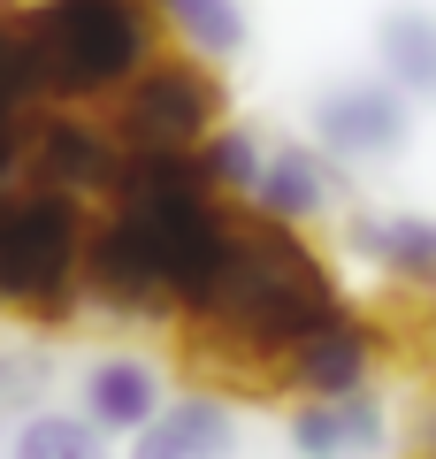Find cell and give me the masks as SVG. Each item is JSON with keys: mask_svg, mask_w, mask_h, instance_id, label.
Returning <instances> with one entry per match:
<instances>
[{"mask_svg": "<svg viewBox=\"0 0 436 459\" xmlns=\"http://www.w3.org/2000/svg\"><path fill=\"white\" fill-rule=\"evenodd\" d=\"M8 459H108L100 429L84 413H16V437H8Z\"/></svg>", "mask_w": 436, "mask_h": 459, "instance_id": "2e32d148", "label": "cell"}, {"mask_svg": "<svg viewBox=\"0 0 436 459\" xmlns=\"http://www.w3.org/2000/svg\"><path fill=\"white\" fill-rule=\"evenodd\" d=\"M337 199H344V169L329 161L314 138H283V146L260 153V177H253V192H245V214L307 230V222H322Z\"/></svg>", "mask_w": 436, "mask_h": 459, "instance_id": "ba28073f", "label": "cell"}, {"mask_svg": "<svg viewBox=\"0 0 436 459\" xmlns=\"http://www.w3.org/2000/svg\"><path fill=\"white\" fill-rule=\"evenodd\" d=\"M84 230L92 207L16 177L0 184V322L69 329L84 314Z\"/></svg>", "mask_w": 436, "mask_h": 459, "instance_id": "3957f363", "label": "cell"}, {"mask_svg": "<svg viewBox=\"0 0 436 459\" xmlns=\"http://www.w3.org/2000/svg\"><path fill=\"white\" fill-rule=\"evenodd\" d=\"M260 153H268V138H260L253 123H230L222 115V123L192 146V169H199V184H207L214 199L245 207V192H253V177H260Z\"/></svg>", "mask_w": 436, "mask_h": 459, "instance_id": "5bb4252c", "label": "cell"}, {"mask_svg": "<svg viewBox=\"0 0 436 459\" xmlns=\"http://www.w3.org/2000/svg\"><path fill=\"white\" fill-rule=\"evenodd\" d=\"M161 368L138 360V352H100V360H84L77 376V413L100 429V437H130V429H145L153 413H161Z\"/></svg>", "mask_w": 436, "mask_h": 459, "instance_id": "8fae6325", "label": "cell"}, {"mask_svg": "<svg viewBox=\"0 0 436 459\" xmlns=\"http://www.w3.org/2000/svg\"><path fill=\"white\" fill-rule=\"evenodd\" d=\"M115 169H123V146L108 138L100 108H31V131H23V177L31 184L92 207L115 184Z\"/></svg>", "mask_w": 436, "mask_h": 459, "instance_id": "52a82bcc", "label": "cell"}, {"mask_svg": "<svg viewBox=\"0 0 436 459\" xmlns=\"http://www.w3.org/2000/svg\"><path fill=\"white\" fill-rule=\"evenodd\" d=\"M307 131L337 169L398 161V153L414 146V100H398L383 77H344V84H329V92H314Z\"/></svg>", "mask_w": 436, "mask_h": 459, "instance_id": "5b68a950", "label": "cell"}, {"mask_svg": "<svg viewBox=\"0 0 436 459\" xmlns=\"http://www.w3.org/2000/svg\"><path fill=\"white\" fill-rule=\"evenodd\" d=\"M161 421H169V437L184 444V459H230V452H238V413H230L222 391L161 398Z\"/></svg>", "mask_w": 436, "mask_h": 459, "instance_id": "9a60e30c", "label": "cell"}, {"mask_svg": "<svg viewBox=\"0 0 436 459\" xmlns=\"http://www.w3.org/2000/svg\"><path fill=\"white\" fill-rule=\"evenodd\" d=\"M375 368H383V329H375V314H360L353 299H344V307H329L322 322L275 360V391L344 398V391H375Z\"/></svg>", "mask_w": 436, "mask_h": 459, "instance_id": "8992f818", "label": "cell"}, {"mask_svg": "<svg viewBox=\"0 0 436 459\" xmlns=\"http://www.w3.org/2000/svg\"><path fill=\"white\" fill-rule=\"evenodd\" d=\"M16 47L39 108H108L169 39L145 0H23Z\"/></svg>", "mask_w": 436, "mask_h": 459, "instance_id": "7a4b0ae2", "label": "cell"}, {"mask_svg": "<svg viewBox=\"0 0 436 459\" xmlns=\"http://www.w3.org/2000/svg\"><path fill=\"white\" fill-rule=\"evenodd\" d=\"M344 246H353V261H368L383 283L436 299V214H414V207H353Z\"/></svg>", "mask_w": 436, "mask_h": 459, "instance_id": "9c48e42d", "label": "cell"}, {"mask_svg": "<svg viewBox=\"0 0 436 459\" xmlns=\"http://www.w3.org/2000/svg\"><path fill=\"white\" fill-rule=\"evenodd\" d=\"M153 8V23H161L169 47L199 54V62H238L245 39H253V23H245V0H145Z\"/></svg>", "mask_w": 436, "mask_h": 459, "instance_id": "4fadbf2b", "label": "cell"}, {"mask_svg": "<svg viewBox=\"0 0 436 459\" xmlns=\"http://www.w3.org/2000/svg\"><path fill=\"white\" fill-rule=\"evenodd\" d=\"M329 307H344V291H337V276H329V261L314 253L307 230L245 214L230 268L177 322V337H184V360H192L199 376L245 383V391H275V360H283Z\"/></svg>", "mask_w": 436, "mask_h": 459, "instance_id": "6da1fadb", "label": "cell"}, {"mask_svg": "<svg viewBox=\"0 0 436 459\" xmlns=\"http://www.w3.org/2000/svg\"><path fill=\"white\" fill-rule=\"evenodd\" d=\"M47 391V360L31 344H0V421L8 413H31V398Z\"/></svg>", "mask_w": 436, "mask_h": 459, "instance_id": "e0dca14e", "label": "cell"}, {"mask_svg": "<svg viewBox=\"0 0 436 459\" xmlns=\"http://www.w3.org/2000/svg\"><path fill=\"white\" fill-rule=\"evenodd\" d=\"M222 115H230V100H222L214 62H199L184 47H161L100 108V123H108V138L123 153H192Z\"/></svg>", "mask_w": 436, "mask_h": 459, "instance_id": "277c9868", "label": "cell"}, {"mask_svg": "<svg viewBox=\"0 0 436 459\" xmlns=\"http://www.w3.org/2000/svg\"><path fill=\"white\" fill-rule=\"evenodd\" d=\"M383 437H390L383 391L291 398V452H299V459H375Z\"/></svg>", "mask_w": 436, "mask_h": 459, "instance_id": "30bf717a", "label": "cell"}, {"mask_svg": "<svg viewBox=\"0 0 436 459\" xmlns=\"http://www.w3.org/2000/svg\"><path fill=\"white\" fill-rule=\"evenodd\" d=\"M421 459H436V398H429V421H421Z\"/></svg>", "mask_w": 436, "mask_h": 459, "instance_id": "d6986e66", "label": "cell"}, {"mask_svg": "<svg viewBox=\"0 0 436 459\" xmlns=\"http://www.w3.org/2000/svg\"><path fill=\"white\" fill-rule=\"evenodd\" d=\"M375 77L414 108H436V8H390L375 23Z\"/></svg>", "mask_w": 436, "mask_h": 459, "instance_id": "7c38bea8", "label": "cell"}, {"mask_svg": "<svg viewBox=\"0 0 436 459\" xmlns=\"http://www.w3.org/2000/svg\"><path fill=\"white\" fill-rule=\"evenodd\" d=\"M130 459H184V444L169 437V421H161V413H153V421H145V429H130Z\"/></svg>", "mask_w": 436, "mask_h": 459, "instance_id": "ac0fdd59", "label": "cell"}]
</instances>
